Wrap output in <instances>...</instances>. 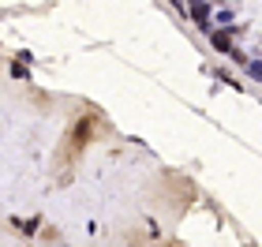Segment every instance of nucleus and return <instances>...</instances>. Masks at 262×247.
I'll return each mask as SVG.
<instances>
[{
  "instance_id": "f03ea898",
  "label": "nucleus",
  "mask_w": 262,
  "mask_h": 247,
  "mask_svg": "<svg viewBox=\"0 0 262 247\" xmlns=\"http://www.w3.org/2000/svg\"><path fill=\"white\" fill-rule=\"evenodd\" d=\"M247 72H251V75H255V79H258V82H262V60H255V64H251V68H247Z\"/></svg>"
},
{
  "instance_id": "f257e3e1",
  "label": "nucleus",
  "mask_w": 262,
  "mask_h": 247,
  "mask_svg": "<svg viewBox=\"0 0 262 247\" xmlns=\"http://www.w3.org/2000/svg\"><path fill=\"white\" fill-rule=\"evenodd\" d=\"M229 30H232V27H229ZM229 30H210V41H213V49H221V53L232 56L236 49H232V41H229Z\"/></svg>"
}]
</instances>
